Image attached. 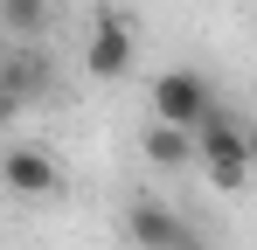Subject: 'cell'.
<instances>
[{
    "label": "cell",
    "mask_w": 257,
    "mask_h": 250,
    "mask_svg": "<svg viewBox=\"0 0 257 250\" xmlns=\"http://www.w3.org/2000/svg\"><path fill=\"white\" fill-rule=\"evenodd\" d=\"M195 146H202V167H209L215 188H243V181L257 174V160H250V125H236L229 111H215V118L195 132Z\"/></svg>",
    "instance_id": "6da1fadb"
},
{
    "label": "cell",
    "mask_w": 257,
    "mask_h": 250,
    "mask_svg": "<svg viewBox=\"0 0 257 250\" xmlns=\"http://www.w3.org/2000/svg\"><path fill=\"white\" fill-rule=\"evenodd\" d=\"M125 243L132 250H209L202 229H195L181 208H167L160 195H139V202L125 208Z\"/></svg>",
    "instance_id": "7a4b0ae2"
},
{
    "label": "cell",
    "mask_w": 257,
    "mask_h": 250,
    "mask_svg": "<svg viewBox=\"0 0 257 250\" xmlns=\"http://www.w3.org/2000/svg\"><path fill=\"white\" fill-rule=\"evenodd\" d=\"M215 111H222V104H215V90H209V77H202V70H160V77H153V118L202 132Z\"/></svg>",
    "instance_id": "3957f363"
},
{
    "label": "cell",
    "mask_w": 257,
    "mask_h": 250,
    "mask_svg": "<svg viewBox=\"0 0 257 250\" xmlns=\"http://www.w3.org/2000/svg\"><path fill=\"white\" fill-rule=\"evenodd\" d=\"M84 70H90V77H104V83H118V77L132 70V28H125L118 7L97 14V28H90V42H84Z\"/></svg>",
    "instance_id": "277c9868"
},
{
    "label": "cell",
    "mask_w": 257,
    "mask_h": 250,
    "mask_svg": "<svg viewBox=\"0 0 257 250\" xmlns=\"http://www.w3.org/2000/svg\"><path fill=\"white\" fill-rule=\"evenodd\" d=\"M0 174H7V188H14L21 202H49V195H63V167H56V153H42V146H14Z\"/></svg>",
    "instance_id": "5b68a950"
},
{
    "label": "cell",
    "mask_w": 257,
    "mask_h": 250,
    "mask_svg": "<svg viewBox=\"0 0 257 250\" xmlns=\"http://www.w3.org/2000/svg\"><path fill=\"white\" fill-rule=\"evenodd\" d=\"M42 90H49L42 49H14V56H7V77H0V111H21V104H35Z\"/></svg>",
    "instance_id": "8992f818"
},
{
    "label": "cell",
    "mask_w": 257,
    "mask_h": 250,
    "mask_svg": "<svg viewBox=\"0 0 257 250\" xmlns=\"http://www.w3.org/2000/svg\"><path fill=\"white\" fill-rule=\"evenodd\" d=\"M139 146H146V160H153V167H188V160H202L195 132H188V125H167V118L146 125V139H139Z\"/></svg>",
    "instance_id": "52a82bcc"
},
{
    "label": "cell",
    "mask_w": 257,
    "mask_h": 250,
    "mask_svg": "<svg viewBox=\"0 0 257 250\" xmlns=\"http://www.w3.org/2000/svg\"><path fill=\"white\" fill-rule=\"evenodd\" d=\"M0 21L14 42H42L49 21H56V0H0Z\"/></svg>",
    "instance_id": "ba28073f"
},
{
    "label": "cell",
    "mask_w": 257,
    "mask_h": 250,
    "mask_svg": "<svg viewBox=\"0 0 257 250\" xmlns=\"http://www.w3.org/2000/svg\"><path fill=\"white\" fill-rule=\"evenodd\" d=\"M250 160H257V125H250Z\"/></svg>",
    "instance_id": "9c48e42d"
}]
</instances>
